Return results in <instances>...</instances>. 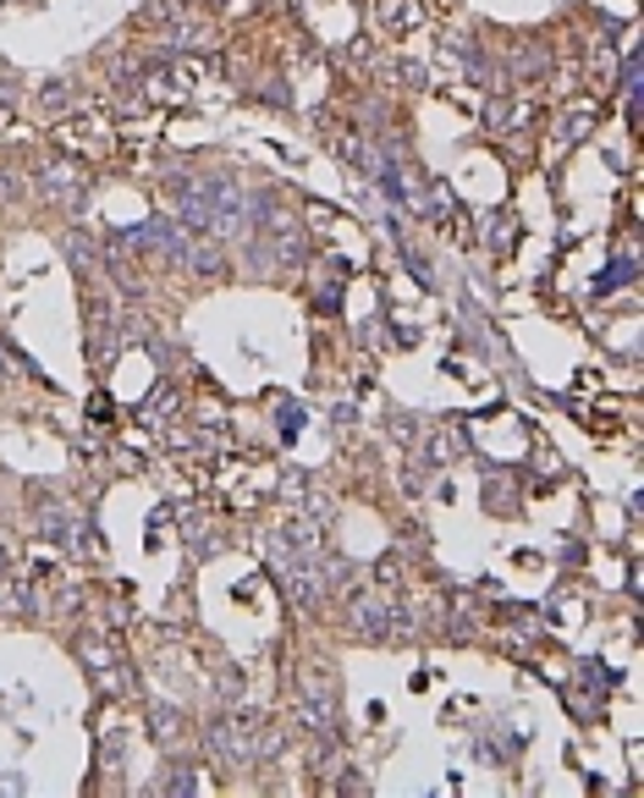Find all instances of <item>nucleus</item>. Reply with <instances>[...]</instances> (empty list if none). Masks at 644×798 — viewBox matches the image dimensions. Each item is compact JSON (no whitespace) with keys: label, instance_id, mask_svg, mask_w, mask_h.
I'll return each instance as SVG.
<instances>
[{"label":"nucleus","instance_id":"9","mask_svg":"<svg viewBox=\"0 0 644 798\" xmlns=\"http://www.w3.org/2000/svg\"><path fill=\"white\" fill-rule=\"evenodd\" d=\"M589 122H595L589 111H573V116H567V127H562V133H567L562 144H573V138H584V133H589Z\"/></svg>","mask_w":644,"mask_h":798},{"label":"nucleus","instance_id":"3","mask_svg":"<svg viewBox=\"0 0 644 798\" xmlns=\"http://www.w3.org/2000/svg\"><path fill=\"white\" fill-rule=\"evenodd\" d=\"M353 622H359L364 639H386L392 622H403V617H397V606H392L386 595H359V600H353Z\"/></svg>","mask_w":644,"mask_h":798},{"label":"nucleus","instance_id":"5","mask_svg":"<svg viewBox=\"0 0 644 798\" xmlns=\"http://www.w3.org/2000/svg\"><path fill=\"white\" fill-rule=\"evenodd\" d=\"M149 721H155V738H160V743H171V749H177V743H182V732H188V721H182V710H177V705H155V716H149Z\"/></svg>","mask_w":644,"mask_h":798},{"label":"nucleus","instance_id":"10","mask_svg":"<svg viewBox=\"0 0 644 798\" xmlns=\"http://www.w3.org/2000/svg\"><path fill=\"white\" fill-rule=\"evenodd\" d=\"M0 584H7V551H0Z\"/></svg>","mask_w":644,"mask_h":798},{"label":"nucleus","instance_id":"1","mask_svg":"<svg viewBox=\"0 0 644 798\" xmlns=\"http://www.w3.org/2000/svg\"><path fill=\"white\" fill-rule=\"evenodd\" d=\"M259 732H264V716H259L253 705H237V710H226V716L210 727V743H215L231 765H248V760L259 754Z\"/></svg>","mask_w":644,"mask_h":798},{"label":"nucleus","instance_id":"6","mask_svg":"<svg viewBox=\"0 0 644 798\" xmlns=\"http://www.w3.org/2000/svg\"><path fill=\"white\" fill-rule=\"evenodd\" d=\"M523 122H529V111L512 105V100H490V111H485V127L490 133H507V127H523Z\"/></svg>","mask_w":644,"mask_h":798},{"label":"nucleus","instance_id":"11","mask_svg":"<svg viewBox=\"0 0 644 798\" xmlns=\"http://www.w3.org/2000/svg\"><path fill=\"white\" fill-rule=\"evenodd\" d=\"M204 7H226V0H204Z\"/></svg>","mask_w":644,"mask_h":798},{"label":"nucleus","instance_id":"2","mask_svg":"<svg viewBox=\"0 0 644 798\" xmlns=\"http://www.w3.org/2000/svg\"><path fill=\"white\" fill-rule=\"evenodd\" d=\"M297 716H303V727H314V732H337V694H331V683H326V672H303L297 677Z\"/></svg>","mask_w":644,"mask_h":798},{"label":"nucleus","instance_id":"8","mask_svg":"<svg viewBox=\"0 0 644 798\" xmlns=\"http://www.w3.org/2000/svg\"><path fill=\"white\" fill-rule=\"evenodd\" d=\"M144 94H149V100H171V94H177L171 72H149V78H144Z\"/></svg>","mask_w":644,"mask_h":798},{"label":"nucleus","instance_id":"7","mask_svg":"<svg viewBox=\"0 0 644 798\" xmlns=\"http://www.w3.org/2000/svg\"><path fill=\"white\" fill-rule=\"evenodd\" d=\"M381 23H392V29H419L425 12L414 7V0H381Z\"/></svg>","mask_w":644,"mask_h":798},{"label":"nucleus","instance_id":"4","mask_svg":"<svg viewBox=\"0 0 644 798\" xmlns=\"http://www.w3.org/2000/svg\"><path fill=\"white\" fill-rule=\"evenodd\" d=\"M45 193L78 204V199H83V166H72V160H50V166H45Z\"/></svg>","mask_w":644,"mask_h":798}]
</instances>
